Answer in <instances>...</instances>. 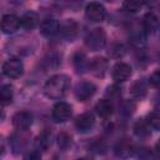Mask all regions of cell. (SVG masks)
<instances>
[{"label":"cell","instance_id":"cell-4","mask_svg":"<svg viewBox=\"0 0 160 160\" xmlns=\"http://www.w3.org/2000/svg\"><path fill=\"white\" fill-rule=\"evenodd\" d=\"M85 15L92 22H101L106 16V9L102 4L98 1H91L85 8Z\"/></svg>","mask_w":160,"mask_h":160},{"label":"cell","instance_id":"cell-24","mask_svg":"<svg viewBox=\"0 0 160 160\" xmlns=\"http://www.w3.org/2000/svg\"><path fill=\"white\" fill-rule=\"evenodd\" d=\"M108 54H109L110 58H112V59H121V58L126 54V48H125L122 44L114 42V44H111V45L109 46Z\"/></svg>","mask_w":160,"mask_h":160},{"label":"cell","instance_id":"cell-19","mask_svg":"<svg viewBox=\"0 0 160 160\" xmlns=\"http://www.w3.org/2000/svg\"><path fill=\"white\" fill-rule=\"evenodd\" d=\"M51 139H52V134L50 129H44L36 138L35 140V146L38 150L45 151L49 149V146L51 145Z\"/></svg>","mask_w":160,"mask_h":160},{"label":"cell","instance_id":"cell-16","mask_svg":"<svg viewBox=\"0 0 160 160\" xmlns=\"http://www.w3.org/2000/svg\"><path fill=\"white\" fill-rule=\"evenodd\" d=\"M135 151L132 144L128 140V139H121L116 142V145L114 146V152L116 156L119 158H128L130 156L132 152Z\"/></svg>","mask_w":160,"mask_h":160},{"label":"cell","instance_id":"cell-31","mask_svg":"<svg viewBox=\"0 0 160 160\" xmlns=\"http://www.w3.org/2000/svg\"><path fill=\"white\" fill-rule=\"evenodd\" d=\"M90 148L92 149V151H95V152H98V154H102V152H105V150H106V145L101 141V140H99V139H95L94 140V142L90 145Z\"/></svg>","mask_w":160,"mask_h":160},{"label":"cell","instance_id":"cell-33","mask_svg":"<svg viewBox=\"0 0 160 160\" xmlns=\"http://www.w3.org/2000/svg\"><path fill=\"white\" fill-rule=\"evenodd\" d=\"M24 160H41V156L39 151H29L24 156Z\"/></svg>","mask_w":160,"mask_h":160},{"label":"cell","instance_id":"cell-22","mask_svg":"<svg viewBox=\"0 0 160 160\" xmlns=\"http://www.w3.org/2000/svg\"><path fill=\"white\" fill-rule=\"evenodd\" d=\"M14 99V88L9 84L2 85L0 88V105L6 106L12 102Z\"/></svg>","mask_w":160,"mask_h":160},{"label":"cell","instance_id":"cell-29","mask_svg":"<svg viewBox=\"0 0 160 160\" xmlns=\"http://www.w3.org/2000/svg\"><path fill=\"white\" fill-rule=\"evenodd\" d=\"M142 6V2L140 1H134V0H129V1H124L122 2V9L126 10L128 12H138Z\"/></svg>","mask_w":160,"mask_h":160},{"label":"cell","instance_id":"cell-10","mask_svg":"<svg viewBox=\"0 0 160 160\" xmlns=\"http://www.w3.org/2000/svg\"><path fill=\"white\" fill-rule=\"evenodd\" d=\"M20 28V18L14 14H5L0 20V29L4 34H14Z\"/></svg>","mask_w":160,"mask_h":160},{"label":"cell","instance_id":"cell-15","mask_svg":"<svg viewBox=\"0 0 160 160\" xmlns=\"http://www.w3.org/2000/svg\"><path fill=\"white\" fill-rule=\"evenodd\" d=\"M141 28H142V30H144L145 34H152V32H155L158 30V28H159V19H158V16L154 12H151V11L146 12L144 15V18H142Z\"/></svg>","mask_w":160,"mask_h":160},{"label":"cell","instance_id":"cell-6","mask_svg":"<svg viewBox=\"0 0 160 160\" xmlns=\"http://www.w3.org/2000/svg\"><path fill=\"white\" fill-rule=\"evenodd\" d=\"M59 32L66 41H74L79 35V24L74 19H66L60 25Z\"/></svg>","mask_w":160,"mask_h":160},{"label":"cell","instance_id":"cell-28","mask_svg":"<svg viewBox=\"0 0 160 160\" xmlns=\"http://www.w3.org/2000/svg\"><path fill=\"white\" fill-rule=\"evenodd\" d=\"M145 120H146V122L149 124V126L151 129L159 130V128H160V115H159L158 111H151Z\"/></svg>","mask_w":160,"mask_h":160},{"label":"cell","instance_id":"cell-13","mask_svg":"<svg viewBox=\"0 0 160 160\" xmlns=\"http://www.w3.org/2000/svg\"><path fill=\"white\" fill-rule=\"evenodd\" d=\"M28 142H29V136L25 134V131L15 132L10 138V145L14 154H20L26 148Z\"/></svg>","mask_w":160,"mask_h":160},{"label":"cell","instance_id":"cell-1","mask_svg":"<svg viewBox=\"0 0 160 160\" xmlns=\"http://www.w3.org/2000/svg\"><path fill=\"white\" fill-rule=\"evenodd\" d=\"M70 84L71 81L68 75L56 74L46 81L44 86V92L50 99H61L70 89Z\"/></svg>","mask_w":160,"mask_h":160},{"label":"cell","instance_id":"cell-18","mask_svg":"<svg viewBox=\"0 0 160 160\" xmlns=\"http://www.w3.org/2000/svg\"><path fill=\"white\" fill-rule=\"evenodd\" d=\"M96 114L102 119H109L114 111V104L108 99H101L95 105Z\"/></svg>","mask_w":160,"mask_h":160},{"label":"cell","instance_id":"cell-26","mask_svg":"<svg viewBox=\"0 0 160 160\" xmlns=\"http://www.w3.org/2000/svg\"><path fill=\"white\" fill-rule=\"evenodd\" d=\"M135 109H136V105H135V102L131 101V100H125V101H122V102L120 104V106H119V110H120V112H121L124 116H130V115L135 111Z\"/></svg>","mask_w":160,"mask_h":160},{"label":"cell","instance_id":"cell-32","mask_svg":"<svg viewBox=\"0 0 160 160\" xmlns=\"http://www.w3.org/2000/svg\"><path fill=\"white\" fill-rule=\"evenodd\" d=\"M149 82H150V85L154 86V88H158V86H159V84H160V72H159V70H155V71L149 76Z\"/></svg>","mask_w":160,"mask_h":160},{"label":"cell","instance_id":"cell-9","mask_svg":"<svg viewBox=\"0 0 160 160\" xmlns=\"http://www.w3.org/2000/svg\"><path fill=\"white\" fill-rule=\"evenodd\" d=\"M11 122L19 131H26L32 124V115L29 111H18L12 115Z\"/></svg>","mask_w":160,"mask_h":160},{"label":"cell","instance_id":"cell-20","mask_svg":"<svg viewBox=\"0 0 160 160\" xmlns=\"http://www.w3.org/2000/svg\"><path fill=\"white\" fill-rule=\"evenodd\" d=\"M39 25V15L35 11H26L20 18V26L26 30H32Z\"/></svg>","mask_w":160,"mask_h":160},{"label":"cell","instance_id":"cell-35","mask_svg":"<svg viewBox=\"0 0 160 160\" xmlns=\"http://www.w3.org/2000/svg\"><path fill=\"white\" fill-rule=\"evenodd\" d=\"M76 160H94V159L90 158V156H82V158H79V159H76Z\"/></svg>","mask_w":160,"mask_h":160},{"label":"cell","instance_id":"cell-5","mask_svg":"<svg viewBox=\"0 0 160 160\" xmlns=\"http://www.w3.org/2000/svg\"><path fill=\"white\" fill-rule=\"evenodd\" d=\"M72 115V108L65 101H59L52 108V119L56 122H66Z\"/></svg>","mask_w":160,"mask_h":160},{"label":"cell","instance_id":"cell-12","mask_svg":"<svg viewBox=\"0 0 160 160\" xmlns=\"http://www.w3.org/2000/svg\"><path fill=\"white\" fill-rule=\"evenodd\" d=\"M108 60L105 58H101V56H96L94 59H91L89 61V65H88V69L90 70V72L96 76V78H102L106 71H108Z\"/></svg>","mask_w":160,"mask_h":160},{"label":"cell","instance_id":"cell-14","mask_svg":"<svg viewBox=\"0 0 160 160\" xmlns=\"http://www.w3.org/2000/svg\"><path fill=\"white\" fill-rule=\"evenodd\" d=\"M59 28H60V24L58 20L52 19V18H46L44 19L40 25H39V29H40V32L44 35V36H52L55 34L59 32Z\"/></svg>","mask_w":160,"mask_h":160},{"label":"cell","instance_id":"cell-11","mask_svg":"<svg viewBox=\"0 0 160 160\" xmlns=\"http://www.w3.org/2000/svg\"><path fill=\"white\" fill-rule=\"evenodd\" d=\"M95 125V115L91 111H86L76 118L75 128L79 132H88L90 131Z\"/></svg>","mask_w":160,"mask_h":160},{"label":"cell","instance_id":"cell-17","mask_svg":"<svg viewBox=\"0 0 160 160\" xmlns=\"http://www.w3.org/2000/svg\"><path fill=\"white\" fill-rule=\"evenodd\" d=\"M130 95L135 100H142L148 95V85L144 80H136L130 86Z\"/></svg>","mask_w":160,"mask_h":160},{"label":"cell","instance_id":"cell-23","mask_svg":"<svg viewBox=\"0 0 160 160\" xmlns=\"http://www.w3.org/2000/svg\"><path fill=\"white\" fill-rule=\"evenodd\" d=\"M72 64H74V66H75V69H76L78 72H80V71L82 72L84 70L88 69V65H89V62L86 61L85 54L84 52H80V51H78L72 56Z\"/></svg>","mask_w":160,"mask_h":160},{"label":"cell","instance_id":"cell-34","mask_svg":"<svg viewBox=\"0 0 160 160\" xmlns=\"http://www.w3.org/2000/svg\"><path fill=\"white\" fill-rule=\"evenodd\" d=\"M5 152V141H4V138L0 135V155H2Z\"/></svg>","mask_w":160,"mask_h":160},{"label":"cell","instance_id":"cell-7","mask_svg":"<svg viewBox=\"0 0 160 160\" xmlns=\"http://www.w3.org/2000/svg\"><path fill=\"white\" fill-rule=\"evenodd\" d=\"M132 74V69L129 64L126 62H116L114 66H112V70H111V76H112V80L119 84V82H124L126 80L130 79Z\"/></svg>","mask_w":160,"mask_h":160},{"label":"cell","instance_id":"cell-2","mask_svg":"<svg viewBox=\"0 0 160 160\" xmlns=\"http://www.w3.org/2000/svg\"><path fill=\"white\" fill-rule=\"evenodd\" d=\"M85 45L91 51H99L106 45V32L101 28L92 29L85 38Z\"/></svg>","mask_w":160,"mask_h":160},{"label":"cell","instance_id":"cell-3","mask_svg":"<svg viewBox=\"0 0 160 160\" xmlns=\"http://www.w3.org/2000/svg\"><path fill=\"white\" fill-rule=\"evenodd\" d=\"M2 72L10 79H18L24 72V64L18 58H10L2 64Z\"/></svg>","mask_w":160,"mask_h":160},{"label":"cell","instance_id":"cell-25","mask_svg":"<svg viewBox=\"0 0 160 160\" xmlns=\"http://www.w3.org/2000/svg\"><path fill=\"white\" fill-rule=\"evenodd\" d=\"M58 146L61 149V150H68L71 145H72V138L69 132L66 131H60L58 134Z\"/></svg>","mask_w":160,"mask_h":160},{"label":"cell","instance_id":"cell-21","mask_svg":"<svg viewBox=\"0 0 160 160\" xmlns=\"http://www.w3.org/2000/svg\"><path fill=\"white\" fill-rule=\"evenodd\" d=\"M134 132L138 138L145 139L151 135V128L149 126V124L146 122L145 119H139L134 124Z\"/></svg>","mask_w":160,"mask_h":160},{"label":"cell","instance_id":"cell-27","mask_svg":"<svg viewBox=\"0 0 160 160\" xmlns=\"http://www.w3.org/2000/svg\"><path fill=\"white\" fill-rule=\"evenodd\" d=\"M105 95L108 98V100H110L111 102L114 100H119L120 96H121V90L118 85H110L106 88V91H105Z\"/></svg>","mask_w":160,"mask_h":160},{"label":"cell","instance_id":"cell-36","mask_svg":"<svg viewBox=\"0 0 160 160\" xmlns=\"http://www.w3.org/2000/svg\"><path fill=\"white\" fill-rule=\"evenodd\" d=\"M0 110H1V108H0ZM0 118H4V112H1V111H0Z\"/></svg>","mask_w":160,"mask_h":160},{"label":"cell","instance_id":"cell-8","mask_svg":"<svg viewBox=\"0 0 160 160\" xmlns=\"http://www.w3.org/2000/svg\"><path fill=\"white\" fill-rule=\"evenodd\" d=\"M95 92H96V86L90 81H81L75 86V98L79 101L89 100L90 98L94 96Z\"/></svg>","mask_w":160,"mask_h":160},{"label":"cell","instance_id":"cell-30","mask_svg":"<svg viewBox=\"0 0 160 160\" xmlns=\"http://www.w3.org/2000/svg\"><path fill=\"white\" fill-rule=\"evenodd\" d=\"M134 152L136 154L139 160H151V158H152L151 149H149V148H141L139 150H135Z\"/></svg>","mask_w":160,"mask_h":160}]
</instances>
